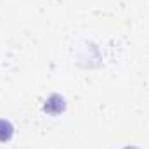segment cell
I'll list each match as a JSON object with an SVG mask.
<instances>
[{
  "label": "cell",
  "mask_w": 149,
  "mask_h": 149,
  "mask_svg": "<svg viewBox=\"0 0 149 149\" xmlns=\"http://www.w3.org/2000/svg\"><path fill=\"white\" fill-rule=\"evenodd\" d=\"M10 132H12L10 125H9L7 121H2V120H0V141H5V139H9Z\"/></svg>",
  "instance_id": "obj_1"
}]
</instances>
